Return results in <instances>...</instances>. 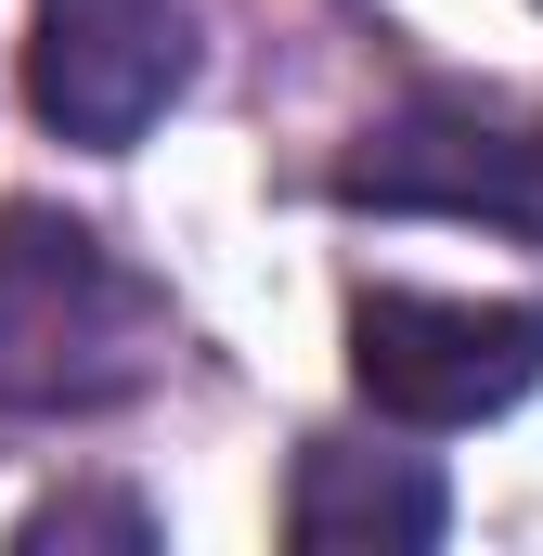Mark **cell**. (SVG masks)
I'll use <instances>...</instances> for the list:
<instances>
[{"label":"cell","mask_w":543,"mask_h":556,"mask_svg":"<svg viewBox=\"0 0 543 556\" xmlns=\"http://www.w3.org/2000/svg\"><path fill=\"white\" fill-rule=\"evenodd\" d=\"M194 91V0H39L26 26V104L78 155H130Z\"/></svg>","instance_id":"277c9868"},{"label":"cell","mask_w":543,"mask_h":556,"mask_svg":"<svg viewBox=\"0 0 543 556\" xmlns=\"http://www.w3.org/2000/svg\"><path fill=\"white\" fill-rule=\"evenodd\" d=\"M181 363V311L130 247L91 220L13 194L0 207V415L65 427V415H130Z\"/></svg>","instance_id":"6da1fadb"},{"label":"cell","mask_w":543,"mask_h":556,"mask_svg":"<svg viewBox=\"0 0 543 556\" xmlns=\"http://www.w3.org/2000/svg\"><path fill=\"white\" fill-rule=\"evenodd\" d=\"M13 544H130L142 556V544H155V505H142V492H52Z\"/></svg>","instance_id":"8992f818"},{"label":"cell","mask_w":543,"mask_h":556,"mask_svg":"<svg viewBox=\"0 0 543 556\" xmlns=\"http://www.w3.org/2000/svg\"><path fill=\"white\" fill-rule=\"evenodd\" d=\"M350 389L389 427H492L543 389V298L350 285Z\"/></svg>","instance_id":"3957f363"},{"label":"cell","mask_w":543,"mask_h":556,"mask_svg":"<svg viewBox=\"0 0 543 556\" xmlns=\"http://www.w3.org/2000/svg\"><path fill=\"white\" fill-rule=\"evenodd\" d=\"M285 531H298V544H440V531H453V479H440L427 453L298 440V479H285Z\"/></svg>","instance_id":"5b68a950"},{"label":"cell","mask_w":543,"mask_h":556,"mask_svg":"<svg viewBox=\"0 0 543 556\" xmlns=\"http://www.w3.org/2000/svg\"><path fill=\"white\" fill-rule=\"evenodd\" d=\"M337 207L376 220H479L505 247H543V104L479 78H414L376 130L337 155Z\"/></svg>","instance_id":"7a4b0ae2"}]
</instances>
